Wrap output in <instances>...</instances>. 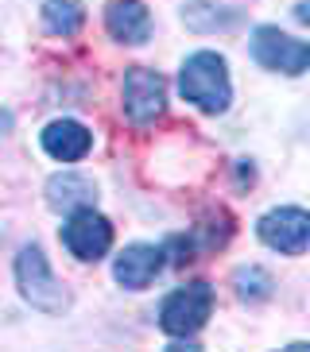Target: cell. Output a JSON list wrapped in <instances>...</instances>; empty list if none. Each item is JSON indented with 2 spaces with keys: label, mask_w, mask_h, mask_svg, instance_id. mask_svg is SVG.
Instances as JSON below:
<instances>
[{
  "label": "cell",
  "mask_w": 310,
  "mask_h": 352,
  "mask_svg": "<svg viewBox=\"0 0 310 352\" xmlns=\"http://www.w3.org/2000/svg\"><path fill=\"white\" fill-rule=\"evenodd\" d=\"M62 244L70 248V256L82 259V263H97L105 252L113 248V225L93 206L74 209V213H66V225H62Z\"/></svg>",
  "instance_id": "cell-5"
},
{
  "label": "cell",
  "mask_w": 310,
  "mask_h": 352,
  "mask_svg": "<svg viewBox=\"0 0 310 352\" xmlns=\"http://www.w3.org/2000/svg\"><path fill=\"white\" fill-rule=\"evenodd\" d=\"M209 310H214V287L209 283H186L175 294L163 298V310H159V329L167 337H194L202 325H206Z\"/></svg>",
  "instance_id": "cell-3"
},
{
  "label": "cell",
  "mask_w": 310,
  "mask_h": 352,
  "mask_svg": "<svg viewBox=\"0 0 310 352\" xmlns=\"http://www.w3.org/2000/svg\"><path fill=\"white\" fill-rule=\"evenodd\" d=\"M105 28L121 43H144L152 35V16H147L144 0H109Z\"/></svg>",
  "instance_id": "cell-10"
},
{
  "label": "cell",
  "mask_w": 310,
  "mask_h": 352,
  "mask_svg": "<svg viewBox=\"0 0 310 352\" xmlns=\"http://www.w3.org/2000/svg\"><path fill=\"white\" fill-rule=\"evenodd\" d=\"M271 287H276L271 275L264 267H256V263L233 271V290H237L240 302H264V298H271Z\"/></svg>",
  "instance_id": "cell-13"
},
{
  "label": "cell",
  "mask_w": 310,
  "mask_h": 352,
  "mask_svg": "<svg viewBox=\"0 0 310 352\" xmlns=\"http://www.w3.org/2000/svg\"><path fill=\"white\" fill-rule=\"evenodd\" d=\"M252 58H256L264 70H276V74H302L310 70V43L302 39H291L287 32L279 28H256L252 32Z\"/></svg>",
  "instance_id": "cell-4"
},
{
  "label": "cell",
  "mask_w": 310,
  "mask_h": 352,
  "mask_svg": "<svg viewBox=\"0 0 310 352\" xmlns=\"http://www.w3.org/2000/svg\"><path fill=\"white\" fill-rule=\"evenodd\" d=\"M93 147V132L78 120H54V124L43 128V151L59 163H78V159L90 155Z\"/></svg>",
  "instance_id": "cell-9"
},
{
  "label": "cell",
  "mask_w": 310,
  "mask_h": 352,
  "mask_svg": "<svg viewBox=\"0 0 310 352\" xmlns=\"http://www.w3.org/2000/svg\"><path fill=\"white\" fill-rule=\"evenodd\" d=\"M121 97L132 124H155L167 113V82L155 70H144V66H132L124 74Z\"/></svg>",
  "instance_id": "cell-6"
},
{
  "label": "cell",
  "mask_w": 310,
  "mask_h": 352,
  "mask_svg": "<svg viewBox=\"0 0 310 352\" xmlns=\"http://www.w3.org/2000/svg\"><path fill=\"white\" fill-rule=\"evenodd\" d=\"M256 232H260V240H264L268 248L283 252V256H299V252H307V244H310V213L307 209H295V206L271 209V213L260 217Z\"/></svg>",
  "instance_id": "cell-7"
},
{
  "label": "cell",
  "mask_w": 310,
  "mask_h": 352,
  "mask_svg": "<svg viewBox=\"0 0 310 352\" xmlns=\"http://www.w3.org/2000/svg\"><path fill=\"white\" fill-rule=\"evenodd\" d=\"M47 206L59 213H74V209H90L97 206V190L90 178L82 175H54L47 182Z\"/></svg>",
  "instance_id": "cell-11"
},
{
  "label": "cell",
  "mask_w": 310,
  "mask_h": 352,
  "mask_svg": "<svg viewBox=\"0 0 310 352\" xmlns=\"http://www.w3.org/2000/svg\"><path fill=\"white\" fill-rule=\"evenodd\" d=\"M178 89L194 109L202 113H225L229 101H233V85H229V70L225 58L214 51H194L183 63V74H178Z\"/></svg>",
  "instance_id": "cell-1"
},
{
  "label": "cell",
  "mask_w": 310,
  "mask_h": 352,
  "mask_svg": "<svg viewBox=\"0 0 310 352\" xmlns=\"http://www.w3.org/2000/svg\"><path fill=\"white\" fill-rule=\"evenodd\" d=\"M186 28H194V32H217V28H233L237 23V12H221L214 8V4H190V8L183 12Z\"/></svg>",
  "instance_id": "cell-14"
},
{
  "label": "cell",
  "mask_w": 310,
  "mask_h": 352,
  "mask_svg": "<svg viewBox=\"0 0 310 352\" xmlns=\"http://www.w3.org/2000/svg\"><path fill=\"white\" fill-rule=\"evenodd\" d=\"M295 20H299V23H310V0H299V8H295Z\"/></svg>",
  "instance_id": "cell-15"
},
{
  "label": "cell",
  "mask_w": 310,
  "mask_h": 352,
  "mask_svg": "<svg viewBox=\"0 0 310 352\" xmlns=\"http://www.w3.org/2000/svg\"><path fill=\"white\" fill-rule=\"evenodd\" d=\"M43 23H47L51 35H62V39L78 35L85 23L82 0H43Z\"/></svg>",
  "instance_id": "cell-12"
},
{
  "label": "cell",
  "mask_w": 310,
  "mask_h": 352,
  "mask_svg": "<svg viewBox=\"0 0 310 352\" xmlns=\"http://www.w3.org/2000/svg\"><path fill=\"white\" fill-rule=\"evenodd\" d=\"M163 256L167 252L155 248V244H128V248L116 256V263H113L116 283L128 287V290H144L147 283L163 271Z\"/></svg>",
  "instance_id": "cell-8"
},
{
  "label": "cell",
  "mask_w": 310,
  "mask_h": 352,
  "mask_svg": "<svg viewBox=\"0 0 310 352\" xmlns=\"http://www.w3.org/2000/svg\"><path fill=\"white\" fill-rule=\"evenodd\" d=\"M16 287H20L23 302L43 314H62L70 306V294L54 279V271L47 267V256H43L39 244L20 248V256H16Z\"/></svg>",
  "instance_id": "cell-2"
}]
</instances>
